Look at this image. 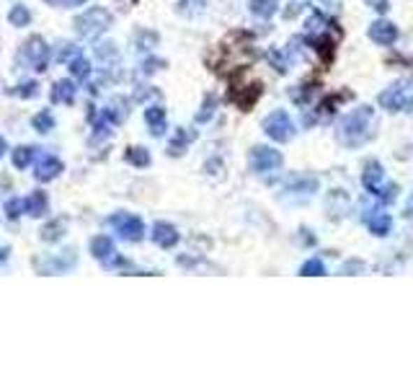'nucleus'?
<instances>
[{"mask_svg": "<svg viewBox=\"0 0 413 388\" xmlns=\"http://www.w3.org/2000/svg\"><path fill=\"white\" fill-rule=\"evenodd\" d=\"M375 132H377V117L372 106H359L336 125V140L346 148H359L372 140Z\"/></svg>", "mask_w": 413, "mask_h": 388, "instance_id": "f257e3e1", "label": "nucleus"}, {"mask_svg": "<svg viewBox=\"0 0 413 388\" xmlns=\"http://www.w3.org/2000/svg\"><path fill=\"white\" fill-rule=\"evenodd\" d=\"M253 60H256L253 39L238 32L219 44L217 55H215V70L217 73H230V70L236 73V70H243L245 65H251Z\"/></svg>", "mask_w": 413, "mask_h": 388, "instance_id": "f03ea898", "label": "nucleus"}, {"mask_svg": "<svg viewBox=\"0 0 413 388\" xmlns=\"http://www.w3.org/2000/svg\"><path fill=\"white\" fill-rule=\"evenodd\" d=\"M377 102L388 111H413V78H403L385 88Z\"/></svg>", "mask_w": 413, "mask_h": 388, "instance_id": "7ed1b4c3", "label": "nucleus"}, {"mask_svg": "<svg viewBox=\"0 0 413 388\" xmlns=\"http://www.w3.org/2000/svg\"><path fill=\"white\" fill-rule=\"evenodd\" d=\"M362 181L364 186L370 189L375 197H379L382 202H390V200H396V184H390L388 179H385V171L379 166L377 160H370L367 166H364V174H362Z\"/></svg>", "mask_w": 413, "mask_h": 388, "instance_id": "20e7f679", "label": "nucleus"}, {"mask_svg": "<svg viewBox=\"0 0 413 388\" xmlns=\"http://www.w3.org/2000/svg\"><path fill=\"white\" fill-rule=\"evenodd\" d=\"M230 102L236 104L240 111H248L253 104L261 99V83L259 81H251V78H236L233 83H230Z\"/></svg>", "mask_w": 413, "mask_h": 388, "instance_id": "39448f33", "label": "nucleus"}, {"mask_svg": "<svg viewBox=\"0 0 413 388\" xmlns=\"http://www.w3.org/2000/svg\"><path fill=\"white\" fill-rule=\"evenodd\" d=\"M109 26H111V16H109V11H103V8H88L83 16L75 18L78 34L85 36V39L101 36Z\"/></svg>", "mask_w": 413, "mask_h": 388, "instance_id": "423d86ee", "label": "nucleus"}, {"mask_svg": "<svg viewBox=\"0 0 413 388\" xmlns=\"http://www.w3.org/2000/svg\"><path fill=\"white\" fill-rule=\"evenodd\" d=\"M263 132H266L274 143H287L289 137L295 135V125H292V119H289L287 111L277 109L263 119Z\"/></svg>", "mask_w": 413, "mask_h": 388, "instance_id": "0eeeda50", "label": "nucleus"}, {"mask_svg": "<svg viewBox=\"0 0 413 388\" xmlns=\"http://www.w3.org/2000/svg\"><path fill=\"white\" fill-rule=\"evenodd\" d=\"M248 163H251V171L253 174H271V171H277L282 166V153L274 151V148H266V145H259V148H253L251 155H248Z\"/></svg>", "mask_w": 413, "mask_h": 388, "instance_id": "6e6552de", "label": "nucleus"}, {"mask_svg": "<svg viewBox=\"0 0 413 388\" xmlns=\"http://www.w3.org/2000/svg\"><path fill=\"white\" fill-rule=\"evenodd\" d=\"M109 223H111V228L117 230L122 238H126V241H140V238L145 236V226L137 215L119 212V215H114V218L109 220Z\"/></svg>", "mask_w": 413, "mask_h": 388, "instance_id": "1a4fd4ad", "label": "nucleus"}, {"mask_svg": "<svg viewBox=\"0 0 413 388\" xmlns=\"http://www.w3.org/2000/svg\"><path fill=\"white\" fill-rule=\"evenodd\" d=\"M318 189V181L312 176H297L292 179L284 189H282V200H287V202H305V200H310L312 192Z\"/></svg>", "mask_w": 413, "mask_h": 388, "instance_id": "9d476101", "label": "nucleus"}, {"mask_svg": "<svg viewBox=\"0 0 413 388\" xmlns=\"http://www.w3.org/2000/svg\"><path fill=\"white\" fill-rule=\"evenodd\" d=\"M24 57L31 62V68H34V70H44V68H47L50 50H47V44H44L42 36H31V39L24 44Z\"/></svg>", "mask_w": 413, "mask_h": 388, "instance_id": "9b49d317", "label": "nucleus"}, {"mask_svg": "<svg viewBox=\"0 0 413 388\" xmlns=\"http://www.w3.org/2000/svg\"><path fill=\"white\" fill-rule=\"evenodd\" d=\"M91 254L99 259V262H103L106 267H111V264H122L117 256V249H114V244H111L109 236H99L91 241Z\"/></svg>", "mask_w": 413, "mask_h": 388, "instance_id": "f8f14e48", "label": "nucleus"}, {"mask_svg": "<svg viewBox=\"0 0 413 388\" xmlns=\"http://www.w3.org/2000/svg\"><path fill=\"white\" fill-rule=\"evenodd\" d=\"M370 39L382 44V47H390L398 39V26L390 24V21H375L370 26Z\"/></svg>", "mask_w": 413, "mask_h": 388, "instance_id": "ddd939ff", "label": "nucleus"}, {"mask_svg": "<svg viewBox=\"0 0 413 388\" xmlns=\"http://www.w3.org/2000/svg\"><path fill=\"white\" fill-rule=\"evenodd\" d=\"M364 223H367V228H370V233H375V236H388L390 228H393V220H390L388 212L382 210H370L367 215H364Z\"/></svg>", "mask_w": 413, "mask_h": 388, "instance_id": "4468645a", "label": "nucleus"}, {"mask_svg": "<svg viewBox=\"0 0 413 388\" xmlns=\"http://www.w3.org/2000/svg\"><path fill=\"white\" fill-rule=\"evenodd\" d=\"M152 241L161 246V249H173L178 244V230L171 223H155L152 226Z\"/></svg>", "mask_w": 413, "mask_h": 388, "instance_id": "2eb2a0df", "label": "nucleus"}, {"mask_svg": "<svg viewBox=\"0 0 413 388\" xmlns=\"http://www.w3.org/2000/svg\"><path fill=\"white\" fill-rule=\"evenodd\" d=\"M62 171V160L55 155H42V160L36 163V179L39 181H52Z\"/></svg>", "mask_w": 413, "mask_h": 388, "instance_id": "dca6fc26", "label": "nucleus"}, {"mask_svg": "<svg viewBox=\"0 0 413 388\" xmlns=\"http://www.w3.org/2000/svg\"><path fill=\"white\" fill-rule=\"evenodd\" d=\"M145 122H147L152 135L161 137L163 132H166V109H161V106H150V109H145Z\"/></svg>", "mask_w": 413, "mask_h": 388, "instance_id": "f3484780", "label": "nucleus"}, {"mask_svg": "<svg viewBox=\"0 0 413 388\" xmlns=\"http://www.w3.org/2000/svg\"><path fill=\"white\" fill-rule=\"evenodd\" d=\"M24 210L29 212V215H34V218L44 215V210H47V194L34 192L31 197H26V200H24Z\"/></svg>", "mask_w": 413, "mask_h": 388, "instance_id": "a211bd4d", "label": "nucleus"}, {"mask_svg": "<svg viewBox=\"0 0 413 388\" xmlns=\"http://www.w3.org/2000/svg\"><path fill=\"white\" fill-rule=\"evenodd\" d=\"M52 96H55V102L73 104V102H75V85L70 83V81H59V83H55V91H52Z\"/></svg>", "mask_w": 413, "mask_h": 388, "instance_id": "6ab92c4d", "label": "nucleus"}, {"mask_svg": "<svg viewBox=\"0 0 413 388\" xmlns=\"http://www.w3.org/2000/svg\"><path fill=\"white\" fill-rule=\"evenodd\" d=\"M277 11V0H251V13L259 18H269Z\"/></svg>", "mask_w": 413, "mask_h": 388, "instance_id": "aec40b11", "label": "nucleus"}, {"mask_svg": "<svg viewBox=\"0 0 413 388\" xmlns=\"http://www.w3.org/2000/svg\"><path fill=\"white\" fill-rule=\"evenodd\" d=\"M300 275H303V277H323V275H326V267H323L321 259H307V262L300 267Z\"/></svg>", "mask_w": 413, "mask_h": 388, "instance_id": "412c9836", "label": "nucleus"}, {"mask_svg": "<svg viewBox=\"0 0 413 388\" xmlns=\"http://www.w3.org/2000/svg\"><path fill=\"white\" fill-rule=\"evenodd\" d=\"M189 140H194V132H186V130H178V132H176V140H173V143L168 145V153H173V155H181Z\"/></svg>", "mask_w": 413, "mask_h": 388, "instance_id": "4be33fe9", "label": "nucleus"}, {"mask_svg": "<svg viewBox=\"0 0 413 388\" xmlns=\"http://www.w3.org/2000/svg\"><path fill=\"white\" fill-rule=\"evenodd\" d=\"M126 160H129L132 166H140V169H143V166L150 163V153L145 151V148H129V151H126Z\"/></svg>", "mask_w": 413, "mask_h": 388, "instance_id": "5701e85b", "label": "nucleus"}, {"mask_svg": "<svg viewBox=\"0 0 413 388\" xmlns=\"http://www.w3.org/2000/svg\"><path fill=\"white\" fill-rule=\"evenodd\" d=\"M70 70H73V76H78V78L91 76V65H88V60H85L83 55H78V57L70 62Z\"/></svg>", "mask_w": 413, "mask_h": 388, "instance_id": "b1692460", "label": "nucleus"}, {"mask_svg": "<svg viewBox=\"0 0 413 388\" xmlns=\"http://www.w3.org/2000/svg\"><path fill=\"white\" fill-rule=\"evenodd\" d=\"M31 153H34V148H16L13 151V166L16 169H26L31 163Z\"/></svg>", "mask_w": 413, "mask_h": 388, "instance_id": "393cba45", "label": "nucleus"}, {"mask_svg": "<svg viewBox=\"0 0 413 388\" xmlns=\"http://www.w3.org/2000/svg\"><path fill=\"white\" fill-rule=\"evenodd\" d=\"M10 24L13 26H26L29 21H31V13L26 11V6H16V8L10 11Z\"/></svg>", "mask_w": 413, "mask_h": 388, "instance_id": "a878e982", "label": "nucleus"}, {"mask_svg": "<svg viewBox=\"0 0 413 388\" xmlns=\"http://www.w3.org/2000/svg\"><path fill=\"white\" fill-rule=\"evenodd\" d=\"M62 230H65V223H62V220H55V223H50V226L42 230V238L44 241H57V238L62 236Z\"/></svg>", "mask_w": 413, "mask_h": 388, "instance_id": "bb28decb", "label": "nucleus"}, {"mask_svg": "<svg viewBox=\"0 0 413 388\" xmlns=\"http://www.w3.org/2000/svg\"><path fill=\"white\" fill-rule=\"evenodd\" d=\"M34 127L39 132H50L52 127H55V119H52L50 111H44V114H36L34 117Z\"/></svg>", "mask_w": 413, "mask_h": 388, "instance_id": "cd10ccee", "label": "nucleus"}, {"mask_svg": "<svg viewBox=\"0 0 413 388\" xmlns=\"http://www.w3.org/2000/svg\"><path fill=\"white\" fill-rule=\"evenodd\" d=\"M215 106H217V102H215V99H212V96H207V99H204V106H202V111H199V114H196V119H199V122H207V119H210L212 114H215Z\"/></svg>", "mask_w": 413, "mask_h": 388, "instance_id": "c85d7f7f", "label": "nucleus"}, {"mask_svg": "<svg viewBox=\"0 0 413 388\" xmlns=\"http://www.w3.org/2000/svg\"><path fill=\"white\" fill-rule=\"evenodd\" d=\"M78 55H80V50L75 44H65V50H59V60H65V62H73Z\"/></svg>", "mask_w": 413, "mask_h": 388, "instance_id": "c756f323", "label": "nucleus"}, {"mask_svg": "<svg viewBox=\"0 0 413 388\" xmlns=\"http://www.w3.org/2000/svg\"><path fill=\"white\" fill-rule=\"evenodd\" d=\"M24 210V202L21 200H10L8 205H6V212H8V218H18V212Z\"/></svg>", "mask_w": 413, "mask_h": 388, "instance_id": "7c9ffc66", "label": "nucleus"}, {"mask_svg": "<svg viewBox=\"0 0 413 388\" xmlns=\"http://www.w3.org/2000/svg\"><path fill=\"white\" fill-rule=\"evenodd\" d=\"M367 6H370V8H375V11H388L390 0H367Z\"/></svg>", "mask_w": 413, "mask_h": 388, "instance_id": "2f4dec72", "label": "nucleus"}, {"mask_svg": "<svg viewBox=\"0 0 413 388\" xmlns=\"http://www.w3.org/2000/svg\"><path fill=\"white\" fill-rule=\"evenodd\" d=\"M52 6H62V8H70V6H80L85 0H50Z\"/></svg>", "mask_w": 413, "mask_h": 388, "instance_id": "473e14b6", "label": "nucleus"}, {"mask_svg": "<svg viewBox=\"0 0 413 388\" xmlns=\"http://www.w3.org/2000/svg\"><path fill=\"white\" fill-rule=\"evenodd\" d=\"M16 93H21V96H34V93H36V83H26V85H24V91L18 88Z\"/></svg>", "mask_w": 413, "mask_h": 388, "instance_id": "72a5a7b5", "label": "nucleus"}, {"mask_svg": "<svg viewBox=\"0 0 413 388\" xmlns=\"http://www.w3.org/2000/svg\"><path fill=\"white\" fill-rule=\"evenodd\" d=\"M405 215L413 218V194H411V200H408V205H405Z\"/></svg>", "mask_w": 413, "mask_h": 388, "instance_id": "f704fd0d", "label": "nucleus"}, {"mask_svg": "<svg viewBox=\"0 0 413 388\" xmlns=\"http://www.w3.org/2000/svg\"><path fill=\"white\" fill-rule=\"evenodd\" d=\"M6 254H8V249H6V246H3V249H0V262H3V259H6Z\"/></svg>", "mask_w": 413, "mask_h": 388, "instance_id": "c9c22d12", "label": "nucleus"}, {"mask_svg": "<svg viewBox=\"0 0 413 388\" xmlns=\"http://www.w3.org/2000/svg\"><path fill=\"white\" fill-rule=\"evenodd\" d=\"M3 153H6V140L0 137V155H3Z\"/></svg>", "mask_w": 413, "mask_h": 388, "instance_id": "e433bc0d", "label": "nucleus"}]
</instances>
